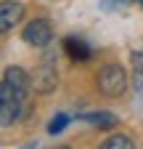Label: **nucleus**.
I'll list each match as a JSON object with an SVG mask.
<instances>
[{"label":"nucleus","mask_w":143,"mask_h":149,"mask_svg":"<svg viewBox=\"0 0 143 149\" xmlns=\"http://www.w3.org/2000/svg\"><path fill=\"white\" fill-rule=\"evenodd\" d=\"M56 149H69V146H56Z\"/></svg>","instance_id":"13"},{"label":"nucleus","mask_w":143,"mask_h":149,"mask_svg":"<svg viewBox=\"0 0 143 149\" xmlns=\"http://www.w3.org/2000/svg\"><path fill=\"white\" fill-rule=\"evenodd\" d=\"M24 40L29 45H34V48L50 45V40H53V27H50V22H48V19H34V22H29L27 29H24Z\"/></svg>","instance_id":"4"},{"label":"nucleus","mask_w":143,"mask_h":149,"mask_svg":"<svg viewBox=\"0 0 143 149\" xmlns=\"http://www.w3.org/2000/svg\"><path fill=\"white\" fill-rule=\"evenodd\" d=\"M21 101H16V99H0V123L3 125H11L13 120H19L21 115Z\"/></svg>","instance_id":"6"},{"label":"nucleus","mask_w":143,"mask_h":149,"mask_svg":"<svg viewBox=\"0 0 143 149\" xmlns=\"http://www.w3.org/2000/svg\"><path fill=\"white\" fill-rule=\"evenodd\" d=\"M21 149H34V144H27V146H21Z\"/></svg>","instance_id":"12"},{"label":"nucleus","mask_w":143,"mask_h":149,"mask_svg":"<svg viewBox=\"0 0 143 149\" xmlns=\"http://www.w3.org/2000/svg\"><path fill=\"white\" fill-rule=\"evenodd\" d=\"M98 149H135V144L130 141V136H122V133H117V136H109Z\"/></svg>","instance_id":"9"},{"label":"nucleus","mask_w":143,"mask_h":149,"mask_svg":"<svg viewBox=\"0 0 143 149\" xmlns=\"http://www.w3.org/2000/svg\"><path fill=\"white\" fill-rule=\"evenodd\" d=\"M66 125H69V115H56V117L50 120V125H48V133L56 136V133H61Z\"/></svg>","instance_id":"10"},{"label":"nucleus","mask_w":143,"mask_h":149,"mask_svg":"<svg viewBox=\"0 0 143 149\" xmlns=\"http://www.w3.org/2000/svg\"><path fill=\"white\" fill-rule=\"evenodd\" d=\"M56 83H58V67H56V61H53V56L48 53L45 59L40 61V67L34 69L32 85H34L37 93H50L53 88H56Z\"/></svg>","instance_id":"3"},{"label":"nucleus","mask_w":143,"mask_h":149,"mask_svg":"<svg viewBox=\"0 0 143 149\" xmlns=\"http://www.w3.org/2000/svg\"><path fill=\"white\" fill-rule=\"evenodd\" d=\"M127 88V72L119 64H103L98 69V91L103 96H122Z\"/></svg>","instance_id":"2"},{"label":"nucleus","mask_w":143,"mask_h":149,"mask_svg":"<svg viewBox=\"0 0 143 149\" xmlns=\"http://www.w3.org/2000/svg\"><path fill=\"white\" fill-rule=\"evenodd\" d=\"M85 120L93 123V125H98V128L117 125V115H114V112H93V115H85Z\"/></svg>","instance_id":"8"},{"label":"nucleus","mask_w":143,"mask_h":149,"mask_svg":"<svg viewBox=\"0 0 143 149\" xmlns=\"http://www.w3.org/2000/svg\"><path fill=\"white\" fill-rule=\"evenodd\" d=\"M21 16H24V6L19 3V0H6V3L0 6V29L11 32L21 22Z\"/></svg>","instance_id":"5"},{"label":"nucleus","mask_w":143,"mask_h":149,"mask_svg":"<svg viewBox=\"0 0 143 149\" xmlns=\"http://www.w3.org/2000/svg\"><path fill=\"white\" fill-rule=\"evenodd\" d=\"M64 51L72 56V59H80V61L90 59V48H87V43L80 40V37H66L64 40Z\"/></svg>","instance_id":"7"},{"label":"nucleus","mask_w":143,"mask_h":149,"mask_svg":"<svg viewBox=\"0 0 143 149\" xmlns=\"http://www.w3.org/2000/svg\"><path fill=\"white\" fill-rule=\"evenodd\" d=\"M32 88L29 74L21 67H8L3 74V83H0V99H16V101H27V93Z\"/></svg>","instance_id":"1"},{"label":"nucleus","mask_w":143,"mask_h":149,"mask_svg":"<svg viewBox=\"0 0 143 149\" xmlns=\"http://www.w3.org/2000/svg\"><path fill=\"white\" fill-rule=\"evenodd\" d=\"M133 61H135V88L140 91V88H143V53H140V56L135 53Z\"/></svg>","instance_id":"11"}]
</instances>
